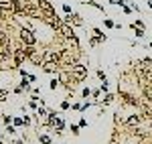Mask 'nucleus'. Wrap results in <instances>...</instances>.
<instances>
[{"label": "nucleus", "instance_id": "obj_1", "mask_svg": "<svg viewBox=\"0 0 152 144\" xmlns=\"http://www.w3.org/2000/svg\"><path fill=\"white\" fill-rule=\"evenodd\" d=\"M69 71H71V77H73L75 83H83V81L87 79V65H83L81 61L73 63L69 67Z\"/></svg>", "mask_w": 152, "mask_h": 144}, {"label": "nucleus", "instance_id": "obj_2", "mask_svg": "<svg viewBox=\"0 0 152 144\" xmlns=\"http://www.w3.org/2000/svg\"><path fill=\"white\" fill-rule=\"evenodd\" d=\"M18 45H24V47H37L35 31H28V29L20 26V31H18Z\"/></svg>", "mask_w": 152, "mask_h": 144}, {"label": "nucleus", "instance_id": "obj_3", "mask_svg": "<svg viewBox=\"0 0 152 144\" xmlns=\"http://www.w3.org/2000/svg\"><path fill=\"white\" fill-rule=\"evenodd\" d=\"M77 57H79V51H71V49H61V65H65L69 69L73 63H77Z\"/></svg>", "mask_w": 152, "mask_h": 144}, {"label": "nucleus", "instance_id": "obj_4", "mask_svg": "<svg viewBox=\"0 0 152 144\" xmlns=\"http://www.w3.org/2000/svg\"><path fill=\"white\" fill-rule=\"evenodd\" d=\"M55 33H59V35L63 37L65 41H69L71 37L75 35V31H73V26H71L69 23H65L63 18H61V24H59V29H57V31H55Z\"/></svg>", "mask_w": 152, "mask_h": 144}, {"label": "nucleus", "instance_id": "obj_5", "mask_svg": "<svg viewBox=\"0 0 152 144\" xmlns=\"http://www.w3.org/2000/svg\"><path fill=\"white\" fill-rule=\"evenodd\" d=\"M138 108H140V114L144 116V120H152V102L150 99L142 97L140 102H138Z\"/></svg>", "mask_w": 152, "mask_h": 144}, {"label": "nucleus", "instance_id": "obj_6", "mask_svg": "<svg viewBox=\"0 0 152 144\" xmlns=\"http://www.w3.org/2000/svg\"><path fill=\"white\" fill-rule=\"evenodd\" d=\"M57 77H59V81H61V85L67 89V87H71V81H73V77H71V71L67 69V67H61L59 69V73H57Z\"/></svg>", "mask_w": 152, "mask_h": 144}, {"label": "nucleus", "instance_id": "obj_7", "mask_svg": "<svg viewBox=\"0 0 152 144\" xmlns=\"http://www.w3.org/2000/svg\"><path fill=\"white\" fill-rule=\"evenodd\" d=\"M39 8H41V18L43 16H51V14H57L55 12V6L49 0H39Z\"/></svg>", "mask_w": 152, "mask_h": 144}, {"label": "nucleus", "instance_id": "obj_8", "mask_svg": "<svg viewBox=\"0 0 152 144\" xmlns=\"http://www.w3.org/2000/svg\"><path fill=\"white\" fill-rule=\"evenodd\" d=\"M45 61H53L61 65V49H45Z\"/></svg>", "mask_w": 152, "mask_h": 144}, {"label": "nucleus", "instance_id": "obj_9", "mask_svg": "<svg viewBox=\"0 0 152 144\" xmlns=\"http://www.w3.org/2000/svg\"><path fill=\"white\" fill-rule=\"evenodd\" d=\"M28 61H31L33 65H37V67H39V65H43V61H45V51H43V49H37V47H35V51L31 53Z\"/></svg>", "mask_w": 152, "mask_h": 144}, {"label": "nucleus", "instance_id": "obj_10", "mask_svg": "<svg viewBox=\"0 0 152 144\" xmlns=\"http://www.w3.org/2000/svg\"><path fill=\"white\" fill-rule=\"evenodd\" d=\"M142 122H144V116H142V114H132V116L126 118V126H128V128H138Z\"/></svg>", "mask_w": 152, "mask_h": 144}, {"label": "nucleus", "instance_id": "obj_11", "mask_svg": "<svg viewBox=\"0 0 152 144\" xmlns=\"http://www.w3.org/2000/svg\"><path fill=\"white\" fill-rule=\"evenodd\" d=\"M41 67H43V71L49 73V75H57L59 69H61V65H59V63H53V61H45Z\"/></svg>", "mask_w": 152, "mask_h": 144}, {"label": "nucleus", "instance_id": "obj_12", "mask_svg": "<svg viewBox=\"0 0 152 144\" xmlns=\"http://www.w3.org/2000/svg\"><path fill=\"white\" fill-rule=\"evenodd\" d=\"M118 96L124 99V104H128V106H136V108H138V102H140V99H136L132 94H128V91H122V89H120V91H118Z\"/></svg>", "mask_w": 152, "mask_h": 144}, {"label": "nucleus", "instance_id": "obj_13", "mask_svg": "<svg viewBox=\"0 0 152 144\" xmlns=\"http://www.w3.org/2000/svg\"><path fill=\"white\" fill-rule=\"evenodd\" d=\"M14 2L16 0H0V8L4 12V16L6 14H14Z\"/></svg>", "mask_w": 152, "mask_h": 144}, {"label": "nucleus", "instance_id": "obj_14", "mask_svg": "<svg viewBox=\"0 0 152 144\" xmlns=\"http://www.w3.org/2000/svg\"><path fill=\"white\" fill-rule=\"evenodd\" d=\"M142 97L152 102V83H142Z\"/></svg>", "mask_w": 152, "mask_h": 144}, {"label": "nucleus", "instance_id": "obj_15", "mask_svg": "<svg viewBox=\"0 0 152 144\" xmlns=\"http://www.w3.org/2000/svg\"><path fill=\"white\" fill-rule=\"evenodd\" d=\"M8 43H10V39H8V35H6V31L0 29V47H8Z\"/></svg>", "mask_w": 152, "mask_h": 144}, {"label": "nucleus", "instance_id": "obj_16", "mask_svg": "<svg viewBox=\"0 0 152 144\" xmlns=\"http://www.w3.org/2000/svg\"><path fill=\"white\" fill-rule=\"evenodd\" d=\"M53 128L59 130V132H63V130H65V120H63L61 116H57V120H55V124H53Z\"/></svg>", "mask_w": 152, "mask_h": 144}, {"label": "nucleus", "instance_id": "obj_17", "mask_svg": "<svg viewBox=\"0 0 152 144\" xmlns=\"http://www.w3.org/2000/svg\"><path fill=\"white\" fill-rule=\"evenodd\" d=\"M130 29H132V33H134V35L138 37V39H142V37H144V29H140V26H136L134 23H130Z\"/></svg>", "mask_w": 152, "mask_h": 144}, {"label": "nucleus", "instance_id": "obj_18", "mask_svg": "<svg viewBox=\"0 0 152 144\" xmlns=\"http://www.w3.org/2000/svg\"><path fill=\"white\" fill-rule=\"evenodd\" d=\"M57 112H49L47 114V126H53V124H55V120H57Z\"/></svg>", "mask_w": 152, "mask_h": 144}, {"label": "nucleus", "instance_id": "obj_19", "mask_svg": "<svg viewBox=\"0 0 152 144\" xmlns=\"http://www.w3.org/2000/svg\"><path fill=\"white\" fill-rule=\"evenodd\" d=\"M67 43H69V45L75 49V51H79V39H77V35H73L69 41H67Z\"/></svg>", "mask_w": 152, "mask_h": 144}, {"label": "nucleus", "instance_id": "obj_20", "mask_svg": "<svg viewBox=\"0 0 152 144\" xmlns=\"http://www.w3.org/2000/svg\"><path fill=\"white\" fill-rule=\"evenodd\" d=\"M59 85H61V81H59V77H57V75H53V79H51V83H49V87H51V89L55 91V89H57Z\"/></svg>", "mask_w": 152, "mask_h": 144}, {"label": "nucleus", "instance_id": "obj_21", "mask_svg": "<svg viewBox=\"0 0 152 144\" xmlns=\"http://www.w3.org/2000/svg\"><path fill=\"white\" fill-rule=\"evenodd\" d=\"M39 142L41 144H53V140L49 138L47 134H39Z\"/></svg>", "mask_w": 152, "mask_h": 144}, {"label": "nucleus", "instance_id": "obj_22", "mask_svg": "<svg viewBox=\"0 0 152 144\" xmlns=\"http://www.w3.org/2000/svg\"><path fill=\"white\" fill-rule=\"evenodd\" d=\"M47 114H49V110L45 106H39L37 108V120H39V116H47Z\"/></svg>", "mask_w": 152, "mask_h": 144}, {"label": "nucleus", "instance_id": "obj_23", "mask_svg": "<svg viewBox=\"0 0 152 144\" xmlns=\"http://www.w3.org/2000/svg\"><path fill=\"white\" fill-rule=\"evenodd\" d=\"M97 79H99L102 83H107V75H105L102 69H97Z\"/></svg>", "mask_w": 152, "mask_h": 144}, {"label": "nucleus", "instance_id": "obj_24", "mask_svg": "<svg viewBox=\"0 0 152 144\" xmlns=\"http://www.w3.org/2000/svg\"><path fill=\"white\" fill-rule=\"evenodd\" d=\"M112 102H114V94H110V91H107V94H105V97H104V106H110Z\"/></svg>", "mask_w": 152, "mask_h": 144}, {"label": "nucleus", "instance_id": "obj_25", "mask_svg": "<svg viewBox=\"0 0 152 144\" xmlns=\"http://www.w3.org/2000/svg\"><path fill=\"white\" fill-rule=\"evenodd\" d=\"M87 4H89V6H94V8H97V10H102V12H104V6H102V4H97L95 0H87Z\"/></svg>", "mask_w": 152, "mask_h": 144}, {"label": "nucleus", "instance_id": "obj_26", "mask_svg": "<svg viewBox=\"0 0 152 144\" xmlns=\"http://www.w3.org/2000/svg\"><path fill=\"white\" fill-rule=\"evenodd\" d=\"M104 24L107 26V29H116V23H114L112 18H104Z\"/></svg>", "mask_w": 152, "mask_h": 144}, {"label": "nucleus", "instance_id": "obj_27", "mask_svg": "<svg viewBox=\"0 0 152 144\" xmlns=\"http://www.w3.org/2000/svg\"><path fill=\"white\" fill-rule=\"evenodd\" d=\"M71 134L73 136H79V124H71Z\"/></svg>", "mask_w": 152, "mask_h": 144}, {"label": "nucleus", "instance_id": "obj_28", "mask_svg": "<svg viewBox=\"0 0 152 144\" xmlns=\"http://www.w3.org/2000/svg\"><path fill=\"white\" fill-rule=\"evenodd\" d=\"M99 43H102V41H99L97 37H91V39H89V45H91V47H97Z\"/></svg>", "mask_w": 152, "mask_h": 144}, {"label": "nucleus", "instance_id": "obj_29", "mask_svg": "<svg viewBox=\"0 0 152 144\" xmlns=\"http://www.w3.org/2000/svg\"><path fill=\"white\" fill-rule=\"evenodd\" d=\"M71 108V102L69 99H63V102H61V110H69Z\"/></svg>", "mask_w": 152, "mask_h": 144}, {"label": "nucleus", "instance_id": "obj_30", "mask_svg": "<svg viewBox=\"0 0 152 144\" xmlns=\"http://www.w3.org/2000/svg\"><path fill=\"white\" fill-rule=\"evenodd\" d=\"M28 108H31V110H37V108H39V104H37V97H33V99L28 102Z\"/></svg>", "mask_w": 152, "mask_h": 144}, {"label": "nucleus", "instance_id": "obj_31", "mask_svg": "<svg viewBox=\"0 0 152 144\" xmlns=\"http://www.w3.org/2000/svg\"><path fill=\"white\" fill-rule=\"evenodd\" d=\"M2 122H4V126H8V124H12V116H2Z\"/></svg>", "mask_w": 152, "mask_h": 144}, {"label": "nucleus", "instance_id": "obj_32", "mask_svg": "<svg viewBox=\"0 0 152 144\" xmlns=\"http://www.w3.org/2000/svg\"><path fill=\"white\" fill-rule=\"evenodd\" d=\"M4 97H8V89H0V102H6Z\"/></svg>", "mask_w": 152, "mask_h": 144}, {"label": "nucleus", "instance_id": "obj_33", "mask_svg": "<svg viewBox=\"0 0 152 144\" xmlns=\"http://www.w3.org/2000/svg\"><path fill=\"white\" fill-rule=\"evenodd\" d=\"M81 96H83V97L91 96V89H89V87H83V89H81Z\"/></svg>", "mask_w": 152, "mask_h": 144}, {"label": "nucleus", "instance_id": "obj_34", "mask_svg": "<svg viewBox=\"0 0 152 144\" xmlns=\"http://www.w3.org/2000/svg\"><path fill=\"white\" fill-rule=\"evenodd\" d=\"M87 108H91V102H85V104H81V108H79V112H85Z\"/></svg>", "mask_w": 152, "mask_h": 144}, {"label": "nucleus", "instance_id": "obj_35", "mask_svg": "<svg viewBox=\"0 0 152 144\" xmlns=\"http://www.w3.org/2000/svg\"><path fill=\"white\" fill-rule=\"evenodd\" d=\"M63 12H65V14H73V10H71L69 4H63Z\"/></svg>", "mask_w": 152, "mask_h": 144}, {"label": "nucleus", "instance_id": "obj_36", "mask_svg": "<svg viewBox=\"0 0 152 144\" xmlns=\"http://www.w3.org/2000/svg\"><path fill=\"white\" fill-rule=\"evenodd\" d=\"M6 132L8 134H16V128H14L12 124H8V126H6Z\"/></svg>", "mask_w": 152, "mask_h": 144}, {"label": "nucleus", "instance_id": "obj_37", "mask_svg": "<svg viewBox=\"0 0 152 144\" xmlns=\"http://www.w3.org/2000/svg\"><path fill=\"white\" fill-rule=\"evenodd\" d=\"M12 124L14 126H23V118H12Z\"/></svg>", "mask_w": 152, "mask_h": 144}, {"label": "nucleus", "instance_id": "obj_38", "mask_svg": "<svg viewBox=\"0 0 152 144\" xmlns=\"http://www.w3.org/2000/svg\"><path fill=\"white\" fill-rule=\"evenodd\" d=\"M31 124V118L28 116H23V126H28Z\"/></svg>", "mask_w": 152, "mask_h": 144}, {"label": "nucleus", "instance_id": "obj_39", "mask_svg": "<svg viewBox=\"0 0 152 144\" xmlns=\"http://www.w3.org/2000/svg\"><path fill=\"white\" fill-rule=\"evenodd\" d=\"M134 24L140 26V29H144V20H140V18H136V23H134Z\"/></svg>", "mask_w": 152, "mask_h": 144}, {"label": "nucleus", "instance_id": "obj_40", "mask_svg": "<svg viewBox=\"0 0 152 144\" xmlns=\"http://www.w3.org/2000/svg\"><path fill=\"white\" fill-rule=\"evenodd\" d=\"M85 126H87V120L81 118V120H79V128H85Z\"/></svg>", "mask_w": 152, "mask_h": 144}, {"label": "nucleus", "instance_id": "obj_41", "mask_svg": "<svg viewBox=\"0 0 152 144\" xmlns=\"http://www.w3.org/2000/svg\"><path fill=\"white\" fill-rule=\"evenodd\" d=\"M99 94H102V89H94V91H91V96H94V97H99Z\"/></svg>", "mask_w": 152, "mask_h": 144}, {"label": "nucleus", "instance_id": "obj_42", "mask_svg": "<svg viewBox=\"0 0 152 144\" xmlns=\"http://www.w3.org/2000/svg\"><path fill=\"white\" fill-rule=\"evenodd\" d=\"M122 8H124V12H126V14H130V12H132V6H128V4H126V6H122Z\"/></svg>", "mask_w": 152, "mask_h": 144}, {"label": "nucleus", "instance_id": "obj_43", "mask_svg": "<svg viewBox=\"0 0 152 144\" xmlns=\"http://www.w3.org/2000/svg\"><path fill=\"white\" fill-rule=\"evenodd\" d=\"M71 108H73V110H79V108H81V104H77V102H73V104H71Z\"/></svg>", "mask_w": 152, "mask_h": 144}, {"label": "nucleus", "instance_id": "obj_44", "mask_svg": "<svg viewBox=\"0 0 152 144\" xmlns=\"http://www.w3.org/2000/svg\"><path fill=\"white\" fill-rule=\"evenodd\" d=\"M0 20H4V12H2V8H0Z\"/></svg>", "mask_w": 152, "mask_h": 144}, {"label": "nucleus", "instance_id": "obj_45", "mask_svg": "<svg viewBox=\"0 0 152 144\" xmlns=\"http://www.w3.org/2000/svg\"><path fill=\"white\" fill-rule=\"evenodd\" d=\"M136 144H140V142H136Z\"/></svg>", "mask_w": 152, "mask_h": 144}, {"label": "nucleus", "instance_id": "obj_46", "mask_svg": "<svg viewBox=\"0 0 152 144\" xmlns=\"http://www.w3.org/2000/svg\"><path fill=\"white\" fill-rule=\"evenodd\" d=\"M150 45H152V43H150Z\"/></svg>", "mask_w": 152, "mask_h": 144}]
</instances>
